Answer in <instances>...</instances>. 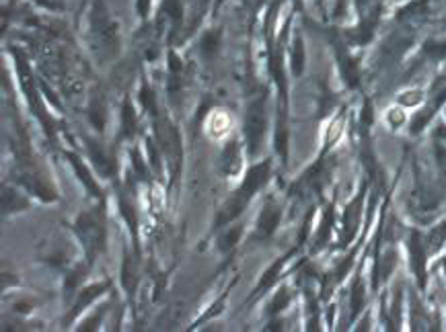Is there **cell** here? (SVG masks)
Wrapping results in <instances>:
<instances>
[{
  "label": "cell",
  "mask_w": 446,
  "mask_h": 332,
  "mask_svg": "<svg viewBox=\"0 0 446 332\" xmlns=\"http://www.w3.org/2000/svg\"><path fill=\"white\" fill-rule=\"evenodd\" d=\"M266 99L259 97L255 101H251L249 109H247V119H245V133H247V144H249V152L255 154L259 150L263 131H266Z\"/></svg>",
  "instance_id": "1"
},
{
  "label": "cell",
  "mask_w": 446,
  "mask_h": 332,
  "mask_svg": "<svg viewBox=\"0 0 446 332\" xmlns=\"http://www.w3.org/2000/svg\"><path fill=\"white\" fill-rule=\"evenodd\" d=\"M76 230L86 246V253L89 257L95 259V255L99 251H103L105 246V232H103V226L101 222L93 216V214H82L78 218V224H76Z\"/></svg>",
  "instance_id": "2"
},
{
  "label": "cell",
  "mask_w": 446,
  "mask_h": 332,
  "mask_svg": "<svg viewBox=\"0 0 446 332\" xmlns=\"http://www.w3.org/2000/svg\"><path fill=\"white\" fill-rule=\"evenodd\" d=\"M268 175H270V164L268 162H261V164L253 166L247 173V179H245V183L241 187V193H245L251 199L253 193H257V189H261V185L268 181Z\"/></svg>",
  "instance_id": "3"
},
{
  "label": "cell",
  "mask_w": 446,
  "mask_h": 332,
  "mask_svg": "<svg viewBox=\"0 0 446 332\" xmlns=\"http://www.w3.org/2000/svg\"><path fill=\"white\" fill-rule=\"evenodd\" d=\"M280 222V212L278 207H274L272 203L263 207L261 216H259V222H257V238L259 240H266L274 234L276 226Z\"/></svg>",
  "instance_id": "4"
},
{
  "label": "cell",
  "mask_w": 446,
  "mask_h": 332,
  "mask_svg": "<svg viewBox=\"0 0 446 332\" xmlns=\"http://www.w3.org/2000/svg\"><path fill=\"white\" fill-rule=\"evenodd\" d=\"M247 201H249V197L245 195V193H237L224 207H222V212L218 214V220H216V226H222V224H228L231 220H235L243 209H245V205H247Z\"/></svg>",
  "instance_id": "5"
},
{
  "label": "cell",
  "mask_w": 446,
  "mask_h": 332,
  "mask_svg": "<svg viewBox=\"0 0 446 332\" xmlns=\"http://www.w3.org/2000/svg\"><path fill=\"white\" fill-rule=\"evenodd\" d=\"M222 166L226 175H237L241 168V152L235 142H231L222 152Z\"/></svg>",
  "instance_id": "6"
},
{
  "label": "cell",
  "mask_w": 446,
  "mask_h": 332,
  "mask_svg": "<svg viewBox=\"0 0 446 332\" xmlns=\"http://www.w3.org/2000/svg\"><path fill=\"white\" fill-rule=\"evenodd\" d=\"M105 288H107L105 283H99V285L86 288V290H84V292L80 294L78 302L74 304V310L70 312V318H68V320H72V318H74V316H76L78 312H82V308H84V306H89V304H91V302H93V300H95V298H97V296H99V294H101L103 290H105Z\"/></svg>",
  "instance_id": "7"
},
{
  "label": "cell",
  "mask_w": 446,
  "mask_h": 332,
  "mask_svg": "<svg viewBox=\"0 0 446 332\" xmlns=\"http://www.w3.org/2000/svg\"><path fill=\"white\" fill-rule=\"evenodd\" d=\"M410 251H412L414 269H416V273H418V277H420V283H424V248H422V242H420V236H418V234L412 236Z\"/></svg>",
  "instance_id": "8"
},
{
  "label": "cell",
  "mask_w": 446,
  "mask_h": 332,
  "mask_svg": "<svg viewBox=\"0 0 446 332\" xmlns=\"http://www.w3.org/2000/svg\"><path fill=\"white\" fill-rule=\"evenodd\" d=\"M68 158L72 160V166H74V170L78 173V177H80V181L84 183V187H86L91 193H95V195L99 197V187H97V185H95V181L91 179V175H89L86 166H84V164H82V162H80V160L74 156V154H68Z\"/></svg>",
  "instance_id": "9"
},
{
  "label": "cell",
  "mask_w": 446,
  "mask_h": 332,
  "mask_svg": "<svg viewBox=\"0 0 446 332\" xmlns=\"http://www.w3.org/2000/svg\"><path fill=\"white\" fill-rule=\"evenodd\" d=\"M2 207H4V212H16V209H23V207H27V201L25 199H21L12 189L8 191V189H4V195H2Z\"/></svg>",
  "instance_id": "10"
},
{
  "label": "cell",
  "mask_w": 446,
  "mask_h": 332,
  "mask_svg": "<svg viewBox=\"0 0 446 332\" xmlns=\"http://www.w3.org/2000/svg\"><path fill=\"white\" fill-rule=\"evenodd\" d=\"M91 156H93V162L95 166L103 173V175H109L111 173V166H109V158L101 152V148L97 144H91Z\"/></svg>",
  "instance_id": "11"
},
{
  "label": "cell",
  "mask_w": 446,
  "mask_h": 332,
  "mask_svg": "<svg viewBox=\"0 0 446 332\" xmlns=\"http://www.w3.org/2000/svg\"><path fill=\"white\" fill-rule=\"evenodd\" d=\"M134 129H136V113H134L132 105L126 101L124 103V136L130 138L134 133Z\"/></svg>",
  "instance_id": "12"
},
{
  "label": "cell",
  "mask_w": 446,
  "mask_h": 332,
  "mask_svg": "<svg viewBox=\"0 0 446 332\" xmlns=\"http://www.w3.org/2000/svg\"><path fill=\"white\" fill-rule=\"evenodd\" d=\"M91 121L97 129H103V123H105V107L101 101H93L91 103Z\"/></svg>",
  "instance_id": "13"
},
{
  "label": "cell",
  "mask_w": 446,
  "mask_h": 332,
  "mask_svg": "<svg viewBox=\"0 0 446 332\" xmlns=\"http://www.w3.org/2000/svg\"><path fill=\"white\" fill-rule=\"evenodd\" d=\"M239 236H241V228H233V230L224 232V236L220 238V248L222 251H231L237 244Z\"/></svg>",
  "instance_id": "14"
},
{
  "label": "cell",
  "mask_w": 446,
  "mask_h": 332,
  "mask_svg": "<svg viewBox=\"0 0 446 332\" xmlns=\"http://www.w3.org/2000/svg\"><path fill=\"white\" fill-rule=\"evenodd\" d=\"M134 283H136V269H134V263L130 259H126V263H124V285L132 292Z\"/></svg>",
  "instance_id": "15"
},
{
  "label": "cell",
  "mask_w": 446,
  "mask_h": 332,
  "mask_svg": "<svg viewBox=\"0 0 446 332\" xmlns=\"http://www.w3.org/2000/svg\"><path fill=\"white\" fill-rule=\"evenodd\" d=\"M288 302H290V294H288L286 290H280V294H278V296H276V300L272 302V312H274V314H278V312H280V310H282V308H284Z\"/></svg>",
  "instance_id": "16"
},
{
  "label": "cell",
  "mask_w": 446,
  "mask_h": 332,
  "mask_svg": "<svg viewBox=\"0 0 446 332\" xmlns=\"http://www.w3.org/2000/svg\"><path fill=\"white\" fill-rule=\"evenodd\" d=\"M278 269H280V263H276V267H272V269L266 273V277L261 279V283H259V290H257V292H263V290H268V288L272 285V281H276Z\"/></svg>",
  "instance_id": "17"
},
{
  "label": "cell",
  "mask_w": 446,
  "mask_h": 332,
  "mask_svg": "<svg viewBox=\"0 0 446 332\" xmlns=\"http://www.w3.org/2000/svg\"><path fill=\"white\" fill-rule=\"evenodd\" d=\"M362 304H364V296H362V285L358 283V285L354 288V300H352V312H354V314H358V312H360V308H362Z\"/></svg>",
  "instance_id": "18"
},
{
  "label": "cell",
  "mask_w": 446,
  "mask_h": 332,
  "mask_svg": "<svg viewBox=\"0 0 446 332\" xmlns=\"http://www.w3.org/2000/svg\"><path fill=\"white\" fill-rule=\"evenodd\" d=\"M292 64H294V74H301V70H303V45H301V41H296V45H294Z\"/></svg>",
  "instance_id": "19"
},
{
  "label": "cell",
  "mask_w": 446,
  "mask_h": 332,
  "mask_svg": "<svg viewBox=\"0 0 446 332\" xmlns=\"http://www.w3.org/2000/svg\"><path fill=\"white\" fill-rule=\"evenodd\" d=\"M140 101H142V107L154 111V97H152V92H150L148 86H144V88L140 90Z\"/></svg>",
  "instance_id": "20"
},
{
  "label": "cell",
  "mask_w": 446,
  "mask_h": 332,
  "mask_svg": "<svg viewBox=\"0 0 446 332\" xmlns=\"http://www.w3.org/2000/svg\"><path fill=\"white\" fill-rule=\"evenodd\" d=\"M216 41H218V37H216V35H208V37L204 39V49L212 53V51L216 49V45H218Z\"/></svg>",
  "instance_id": "21"
},
{
  "label": "cell",
  "mask_w": 446,
  "mask_h": 332,
  "mask_svg": "<svg viewBox=\"0 0 446 332\" xmlns=\"http://www.w3.org/2000/svg\"><path fill=\"white\" fill-rule=\"evenodd\" d=\"M132 158H134V164H136V170H138V175H146V168H144V164H142V158L138 156V152H134L132 154Z\"/></svg>",
  "instance_id": "22"
}]
</instances>
